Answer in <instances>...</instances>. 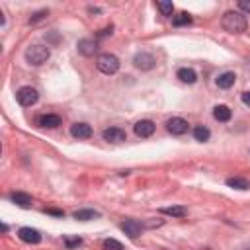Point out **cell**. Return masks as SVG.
Listing matches in <instances>:
<instances>
[{
  "mask_svg": "<svg viewBox=\"0 0 250 250\" xmlns=\"http://www.w3.org/2000/svg\"><path fill=\"white\" fill-rule=\"evenodd\" d=\"M166 129L172 135H184L188 131V121L182 119V117H172V119L166 121Z\"/></svg>",
  "mask_w": 250,
  "mask_h": 250,
  "instance_id": "7",
  "label": "cell"
},
{
  "mask_svg": "<svg viewBox=\"0 0 250 250\" xmlns=\"http://www.w3.org/2000/svg\"><path fill=\"white\" fill-rule=\"evenodd\" d=\"M162 223H164V221H149L145 227H151V229H153V227H161Z\"/></svg>",
  "mask_w": 250,
  "mask_h": 250,
  "instance_id": "29",
  "label": "cell"
},
{
  "mask_svg": "<svg viewBox=\"0 0 250 250\" xmlns=\"http://www.w3.org/2000/svg\"><path fill=\"white\" fill-rule=\"evenodd\" d=\"M47 16H49V12H47V10H39V12H36V14L30 18V24H36V22H39V20L47 18Z\"/></svg>",
  "mask_w": 250,
  "mask_h": 250,
  "instance_id": "26",
  "label": "cell"
},
{
  "mask_svg": "<svg viewBox=\"0 0 250 250\" xmlns=\"http://www.w3.org/2000/svg\"><path fill=\"white\" fill-rule=\"evenodd\" d=\"M107 34L111 36V26H109V28H106V30H102V32L98 34V37H104V36H107Z\"/></svg>",
  "mask_w": 250,
  "mask_h": 250,
  "instance_id": "30",
  "label": "cell"
},
{
  "mask_svg": "<svg viewBox=\"0 0 250 250\" xmlns=\"http://www.w3.org/2000/svg\"><path fill=\"white\" fill-rule=\"evenodd\" d=\"M71 135L74 139H90L92 137V127L88 123H74L71 127Z\"/></svg>",
  "mask_w": 250,
  "mask_h": 250,
  "instance_id": "11",
  "label": "cell"
},
{
  "mask_svg": "<svg viewBox=\"0 0 250 250\" xmlns=\"http://www.w3.org/2000/svg\"><path fill=\"white\" fill-rule=\"evenodd\" d=\"M47 213H51V215H57V217H63V211H59V209H47Z\"/></svg>",
  "mask_w": 250,
  "mask_h": 250,
  "instance_id": "31",
  "label": "cell"
},
{
  "mask_svg": "<svg viewBox=\"0 0 250 250\" xmlns=\"http://www.w3.org/2000/svg\"><path fill=\"white\" fill-rule=\"evenodd\" d=\"M231 115H232V111H231V107L229 106H215V109H213V117L217 119V121H229L231 119Z\"/></svg>",
  "mask_w": 250,
  "mask_h": 250,
  "instance_id": "16",
  "label": "cell"
},
{
  "mask_svg": "<svg viewBox=\"0 0 250 250\" xmlns=\"http://www.w3.org/2000/svg\"><path fill=\"white\" fill-rule=\"evenodd\" d=\"M162 213L164 215H170V217H186V207H182V205H172V207H164L162 209Z\"/></svg>",
  "mask_w": 250,
  "mask_h": 250,
  "instance_id": "21",
  "label": "cell"
},
{
  "mask_svg": "<svg viewBox=\"0 0 250 250\" xmlns=\"http://www.w3.org/2000/svg\"><path fill=\"white\" fill-rule=\"evenodd\" d=\"M121 231L127 236H131V238H137L141 234V231H143V225L139 221H135V219H125L121 223Z\"/></svg>",
  "mask_w": 250,
  "mask_h": 250,
  "instance_id": "8",
  "label": "cell"
},
{
  "mask_svg": "<svg viewBox=\"0 0 250 250\" xmlns=\"http://www.w3.org/2000/svg\"><path fill=\"white\" fill-rule=\"evenodd\" d=\"M76 47H78V53L84 57H92L98 51V43L94 39H80Z\"/></svg>",
  "mask_w": 250,
  "mask_h": 250,
  "instance_id": "13",
  "label": "cell"
},
{
  "mask_svg": "<svg viewBox=\"0 0 250 250\" xmlns=\"http://www.w3.org/2000/svg\"><path fill=\"white\" fill-rule=\"evenodd\" d=\"M172 24L174 26H188V24H192V16L188 12H180L172 18Z\"/></svg>",
  "mask_w": 250,
  "mask_h": 250,
  "instance_id": "22",
  "label": "cell"
},
{
  "mask_svg": "<svg viewBox=\"0 0 250 250\" xmlns=\"http://www.w3.org/2000/svg\"><path fill=\"white\" fill-rule=\"evenodd\" d=\"M178 78H180L182 82H186V84H194V82L197 80V74H196V71H194V69L184 67V69H180V71H178Z\"/></svg>",
  "mask_w": 250,
  "mask_h": 250,
  "instance_id": "17",
  "label": "cell"
},
{
  "mask_svg": "<svg viewBox=\"0 0 250 250\" xmlns=\"http://www.w3.org/2000/svg\"><path fill=\"white\" fill-rule=\"evenodd\" d=\"M18 236H20V240H24L28 244H39L41 242V232L37 229H32V227H22L18 231Z\"/></svg>",
  "mask_w": 250,
  "mask_h": 250,
  "instance_id": "6",
  "label": "cell"
},
{
  "mask_svg": "<svg viewBox=\"0 0 250 250\" xmlns=\"http://www.w3.org/2000/svg\"><path fill=\"white\" fill-rule=\"evenodd\" d=\"M135 135L137 137H151L155 133V123L151 119H141L135 123Z\"/></svg>",
  "mask_w": 250,
  "mask_h": 250,
  "instance_id": "10",
  "label": "cell"
},
{
  "mask_svg": "<svg viewBox=\"0 0 250 250\" xmlns=\"http://www.w3.org/2000/svg\"><path fill=\"white\" fill-rule=\"evenodd\" d=\"M157 8L161 10L162 16H172V12H174V4L172 2H157Z\"/></svg>",
  "mask_w": 250,
  "mask_h": 250,
  "instance_id": "23",
  "label": "cell"
},
{
  "mask_svg": "<svg viewBox=\"0 0 250 250\" xmlns=\"http://www.w3.org/2000/svg\"><path fill=\"white\" fill-rule=\"evenodd\" d=\"M242 104L250 107V92H242Z\"/></svg>",
  "mask_w": 250,
  "mask_h": 250,
  "instance_id": "28",
  "label": "cell"
},
{
  "mask_svg": "<svg viewBox=\"0 0 250 250\" xmlns=\"http://www.w3.org/2000/svg\"><path fill=\"white\" fill-rule=\"evenodd\" d=\"M72 217H74V219H78V221H92V219L100 217V213H98V211H94V209H78V211H74V213H72Z\"/></svg>",
  "mask_w": 250,
  "mask_h": 250,
  "instance_id": "18",
  "label": "cell"
},
{
  "mask_svg": "<svg viewBox=\"0 0 250 250\" xmlns=\"http://www.w3.org/2000/svg\"><path fill=\"white\" fill-rule=\"evenodd\" d=\"M96 67L104 74H115L119 71V59L115 55H111V53H102L98 57V61H96Z\"/></svg>",
  "mask_w": 250,
  "mask_h": 250,
  "instance_id": "3",
  "label": "cell"
},
{
  "mask_svg": "<svg viewBox=\"0 0 250 250\" xmlns=\"http://www.w3.org/2000/svg\"><path fill=\"white\" fill-rule=\"evenodd\" d=\"M227 186L229 188H234V190H250V182L246 178H229L227 180Z\"/></svg>",
  "mask_w": 250,
  "mask_h": 250,
  "instance_id": "19",
  "label": "cell"
},
{
  "mask_svg": "<svg viewBox=\"0 0 250 250\" xmlns=\"http://www.w3.org/2000/svg\"><path fill=\"white\" fill-rule=\"evenodd\" d=\"M234 80H236V74L234 72H223V74L217 76V86L223 88V90H227V88H231L234 84Z\"/></svg>",
  "mask_w": 250,
  "mask_h": 250,
  "instance_id": "15",
  "label": "cell"
},
{
  "mask_svg": "<svg viewBox=\"0 0 250 250\" xmlns=\"http://www.w3.org/2000/svg\"><path fill=\"white\" fill-rule=\"evenodd\" d=\"M104 250H125L121 242H117L115 238H106L104 240Z\"/></svg>",
  "mask_w": 250,
  "mask_h": 250,
  "instance_id": "25",
  "label": "cell"
},
{
  "mask_svg": "<svg viewBox=\"0 0 250 250\" xmlns=\"http://www.w3.org/2000/svg\"><path fill=\"white\" fill-rule=\"evenodd\" d=\"M49 55L51 53H49V49L45 45H32V47L26 49V61L30 65H34V67H41L43 63H47Z\"/></svg>",
  "mask_w": 250,
  "mask_h": 250,
  "instance_id": "2",
  "label": "cell"
},
{
  "mask_svg": "<svg viewBox=\"0 0 250 250\" xmlns=\"http://www.w3.org/2000/svg\"><path fill=\"white\" fill-rule=\"evenodd\" d=\"M223 30L229 32V34H244L246 28H248V20L242 12H234V10H229L223 14Z\"/></svg>",
  "mask_w": 250,
  "mask_h": 250,
  "instance_id": "1",
  "label": "cell"
},
{
  "mask_svg": "<svg viewBox=\"0 0 250 250\" xmlns=\"http://www.w3.org/2000/svg\"><path fill=\"white\" fill-rule=\"evenodd\" d=\"M238 8H240L242 12H250V2H248V0H240V2H238Z\"/></svg>",
  "mask_w": 250,
  "mask_h": 250,
  "instance_id": "27",
  "label": "cell"
},
{
  "mask_svg": "<svg viewBox=\"0 0 250 250\" xmlns=\"http://www.w3.org/2000/svg\"><path fill=\"white\" fill-rule=\"evenodd\" d=\"M10 199H12V201H14L18 207H24V209L32 207V203H34L32 196H28V194H24V192H14V194L10 196Z\"/></svg>",
  "mask_w": 250,
  "mask_h": 250,
  "instance_id": "14",
  "label": "cell"
},
{
  "mask_svg": "<svg viewBox=\"0 0 250 250\" xmlns=\"http://www.w3.org/2000/svg\"><path fill=\"white\" fill-rule=\"evenodd\" d=\"M37 125L39 127H47V129H55L61 125V117L55 115V113H45V115H39L37 117Z\"/></svg>",
  "mask_w": 250,
  "mask_h": 250,
  "instance_id": "12",
  "label": "cell"
},
{
  "mask_svg": "<svg viewBox=\"0 0 250 250\" xmlns=\"http://www.w3.org/2000/svg\"><path fill=\"white\" fill-rule=\"evenodd\" d=\"M102 137H104V141H109V143H123L125 139H127L125 131L119 129V127H107V129H104L102 131Z\"/></svg>",
  "mask_w": 250,
  "mask_h": 250,
  "instance_id": "9",
  "label": "cell"
},
{
  "mask_svg": "<svg viewBox=\"0 0 250 250\" xmlns=\"http://www.w3.org/2000/svg\"><path fill=\"white\" fill-rule=\"evenodd\" d=\"M133 63H135V67H137V69H141V71H151V69L155 67L157 59H155L151 53L141 51V53H137V55L133 57Z\"/></svg>",
  "mask_w": 250,
  "mask_h": 250,
  "instance_id": "5",
  "label": "cell"
},
{
  "mask_svg": "<svg viewBox=\"0 0 250 250\" xmlns=\"http://www.w3.org/2000/svg\"><path fill=\"white\" fill-rule=\"evenodd\" d=\"M194 137H196V141H199V143H205V141H209V137H211V131L205 127V125H197V127L194 129Z\"/></svg>",
  "mask_w": 250,
  "mask_h": 250,
  "instance_id": "20",
  "label": "cell"
},
{
  "mask_svg": "<svg viewBox=\"0 0 250 250\" xmlns=\"http://www.w3.org/2000/svg\"><path fill=\"white\" fill-rule=\"evenodd\" d=\"M16 98H18L20 106H24V107H32V106L39 100V92H37L36 88H32V86H22V88L16 92Z\"/></svg>",
  "mask_w": 250,
  "mask_h": 250,
  "instance_id": "4",
  "label": "cell"
},
{
  "mask_svg": "<svg viewBox=\"0 0 250 250\" xmlns=\"http://www.w3.org/2000/svg\"><path fill=\"white\" fill-rule=\"evenodd\" d=\"M63 242H65V246L71 250V248H78V246L82 244V238H80V236H65Z\"/></svg>",
  "mask_w": 250,
  "mask_h": 250,
  "instance_id": "24",
  "label": "cell"
}]
</instances>
